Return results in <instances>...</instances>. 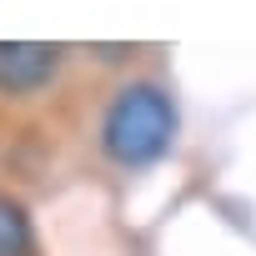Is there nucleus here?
I'll return each instance as SVG.
<instances>
[{
    "label": "nucleus",
    "mask_w": 256,
    "mask_h": 256,
    "mask_svg": "<svg viewBox=\"0 0 256 256\" xmlns=\"http://www.w3.org/2000/svg\"><path fill=\"white\" fill-rule=\"evenodd\" d=\"M176 141V106L156 80H136L116 90L100 120V146L116 166H151Z\"/></svg>",
    "instance_id": "f257e3e1"
},
{
    "label": "nucleus",
    "mask_w": 256,
    "mask_h": 256,
    "mask_svg": "<svg viewBox=\"0 0 256 256\" xmlns=\"http://www.w3.org/2000/svg\"><path fill=\"white\" fill-rule=\"evenodd\" d=\"M56 70H60V46H46V40H0V90H6V96L40 90Z\"/></svg>",
    "instance_id": "f03ea898"
},
{
    "label": "nucleus",
    "mask_w": 256,
    "mask_h": 256,
    "mask_svg": "<svg viewBox=\"0 0 256 256\" xmlns=\"http://www.w3.org/2000/svg\"><path fill=\"white\" fill-rule=\"evenodd\" d=\"M36 251V231L30 216L16 196H0V256H30Z\"/></svg>",
    "instance_id": "7ed1b4c3"
}]
</instances>
